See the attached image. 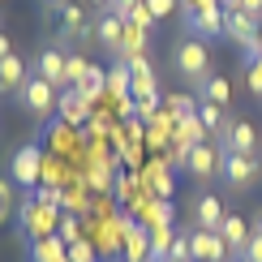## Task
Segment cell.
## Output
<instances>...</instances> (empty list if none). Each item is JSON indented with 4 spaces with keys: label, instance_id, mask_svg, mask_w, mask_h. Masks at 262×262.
<instances>
[{
    "label": "cell",
    "instance_id": "6da1fadb",
    "mask_svg": "<svg viewBox=\"0 0 262 262\" xmlns=\"http://www.w3.org/2000/svg\"><path fill=\"white\" fill-rule=\"evenodd\" d=\"M172 69H177L193 91H202L206 78H211V52H206V43L193 39V35L177 39V43H172Z\"/></svg>",
    "mask_w": 262,
    "mask_h": 262
},
{
    "label": "cell",
    "instance_id": "7a4b0ae2",
    "mask_svg": "<svg viewBox=\"0 0 262 262\" xmlns=\"http://www.w3.org/2000/svg\"><path fill=\"white\" fill-rule=\"evenodd\" d=\"M13 99H17V107H21L26 116H35V121H52V112L60 107V91H56V86H52L48 78L30 73V78H26V86H21Z\"/></svg>",
    "mask_w": 262,
    "mask_h": 262
},
{
    "label": "cell",
    "instance_id": "3957f363",
    "mask_svg": "<svg viewBox=\"0 0 262 262\" xmlns=\"http://www.w3.org/2000/svg\"><path fill=\"white\" fill-rule=\"evenodd\" d=\"M220 181L228 189H249V185L262 181V159L258 155H232V150H220Z\"/></svg>",
    "mask_w": 262,
    "mask_h": 262
},
{
    "label": "cell",
    "instance_id": "277c9868",
    "mask_svg": "<svg viewBox=\"0 0 262 262\" xmlns=\"http://www.w3.org/2000/svg\"><path fill=\"white\" fill-rule=\"evenodd\" d=\"M224 21H228V9L224 5H202V9H185V35L193 39H215L224 35Z\"/></svg>",
    "mask_w": 262,
    "mask_h": 262
},
{
    "label": "cell",
    "instance_id": "5b68a950",
    "mask_svg": "<svg viewBox=\"0 0 262 262\" xmlns=\"http://www.w3.org/2000/svg\"><path fill=\"white\" fill-rule=\"evenodd\" d=\"M215 146L232 150V155H258V129L249 121H224V129L215 134Z\"/></svg>",
    "mask_w": 262,
    "mask_h": 262
},
{
    "label": "cell",
    "instance_id": "8992f818",
    "mask_svg": "<svg viewBox=\"0 0 262 262\" xmlns=\"http://www.w3.org/2000/svg\"><path fill=\"white\" fill-rule=\"evenodd\" d=\"M258 26L262 17H249L245 9H228V21H224V35L236 43L241 52H249V56H258Z\"/></svg>",
    "mask_w": 262,
    "mask_h": 262
},
{
    "label": "cell",
    "instance_id": "52a82bcc",
    "mask_svg": "<svg viewBox=\"0 0 262 262\" xmlns=\"http://www.w3.org/2000/svg\"><path fill=\"white\" fill-rule=\"evenodd\" d=\"M189 249H193V262H232L228 241L211 228H189Z\"/></svg>",
    "mask_w": 262,
    "mask_h": 262
},
{
    "label": "cell",
    "instance_id": "ba28073f",
    "mask_svg": "<svg viewBox=\"0 0 262 262\" xmlns=\"http://www.w3.org/2000/svg\"><path fill=\"white\" fill-rule=\"evenodd\" d=\"M64 64H69V56L56 48V43H48V48L35 56V64H30V73H39V78H48L56 91H69V73H64Z\"/></svg>",
    "mask_w": 262,
    "mask_h": 262
},
{
    "label": "cell",
    "instance_id": "9c48e42d",
    "mask_svg": "<svg viewBox=\"0 0 262 262\" xmlns=\"http://www.w3.org/2000/svg\"><path fill=\"white\" fill-rule=\"evenodd\" d=\"M21 224H26V232L43 241V236H52V224H56V206H43L39 198H26L21 202Z\"/></svg>",
    "mask_w": 262,
    "mask_h": 262
},
{
    "label": "cell",
    "instance_id": "30bf717a",
    "mask_svg": "<svg viewBox=\"0 0 262 262\" xmlns=\"http://www.w3.org/2000/svg\"><path fill=\"white\" fill-rule=\"evenodd\" d=\"M220 146H189V155H185V172L189 177H198V181H211V177H220Z\"/></svg>",
    "mask_w": 262,
    "mask_h": 262
},
{
    "label": "cell",
    "instance_id": "8fae6325",
    "mask_svg": "<svg viewBox=\"0 0 262 262\" xmlns=\"http://www.w3.org/2000/svg\"><path fill=\"white\" fill-rule=\"evenodd\" d=\"M224 215H228V206H224L220 193H198V198H193V228H211V232H220Z\"/></svg>",
    "mask_w": 262,
    "mask_h": 262
},
{
    "label": "cell",
    "instance_id": "7c38bea8",
    "mask_svg": "<svg viewBox=\"0 0 262 262\" xmlns=\"http://www.w3.org/2000/svg\"><path fill=\"white\" fill-rule=\"evenodd\" d=\"M220 236L228 241L232 258H241V254H245V245H249V236H254V224H245V215L228 211V215H224V224H220Z\"/></svg>",
    "mask_w": 262,
    "mask_h": 262
},
{
    "label": "cell",
    "instance_id": "4fadbf2b",
    "mask_svg": "<svg viewBox=\"0 0 262 262\" xmlns=\"http://www.w3.org/2000/svg\"><path fill=\"white\" fill-rule=\"evenodd\" d=\"M26 78H30V64L9 52V56L0 60V95H17L21 86H26Z\"/></svg>",
    "mask_w": 262,
    "mask_h": 262
},
{
    "label": "cell",
    "instance_id": "5bb4252c",
    "mask_svg": "<svg viewBox=\"0 0 262 262\" xmlns=\"http://www.w3.org/2000/svg\"><path fill=\"white\" fill-rule=\"evenodd\" d=\"M125 26H129V21L125 17H116V13H103L99 21H95V39H99L103 43V48H125Z\"/></svg>",
    "mask_w": 262,
    "mask_h": 262
},
{
    "label": "cell",
    "instance_id": "9a60e30c",
    "mask_svg": "<svg viewBox=\"0 0 262 262\" xmlns=\"http://www.w3.org/2000/svg\"><path fill=\"white\" fill-rule=\"evenodd\" d=\"M35 177H39V146L26 142V146L13 155V181L17 185H35Z\"/></svg>",
    "mask_w": 262,
    "mask_h": 262
},
{
    "label": "cell",
    "instance_id": "2e32d148",
    "mask_svg": "<svg viewBox=\"0 0 262 262\" xmlns=\"http://www.w3.org/2000/svg\"><path fill=\"white\" fill-rule=\"evenodd\" d=\"M56 112H60L69 125H82L86 112H91V99H86L82 91H60V107H56Z\"/></svg>",
    "mask_w": 262,
    "mask_h": 262
},
{
    "label": "cell",
    "instance_id": "e0dca14e",
    "mask_svg": "<svg viewBox=\"0 0 262 262\" xmlns=\"http://www.w3.org/2000/svg\"><path fill=\"white\" fill-rule=\"evenodd\" d=\"M177 142H181V146H202V142H206V129H202L198 116H181V121H177Z\"/></svg>",
    "mask_w": 262,
    "mask_h": 262
},
{
    "label": "cell",
    "instance_id": "ac0fdd59",
    "mask_svg": "<svg viewBox=\"0 0 262 262\" xmlns=\"http://www.w3.org/2000/svg\"><path fill=\"white\" fill-rule=\"evenodd\" d=\"M193 116L202 121V129H206V134H220V129H224V121H228V116H224V107H220V103H211V99H198V112H193Z\"/></svg>",
    "mask_w": 262,
    "mask_h": 262
},
{
    "label": "cell",
    "instance_id": "d6986e66",
    "mask_svg": "<svg viewBox=\"0 0 262 262\" xmlns=\"http://www.w3.org/2000/svg\"><path fill=\"white\" fill-rule=\"evenodd\" d=\"M202 99H211V103H220V107H228V99H232V86H228V78H220V73H215V78H206V86H202Z\"/></svg>",
    "mask_w": 262,
    "mask_h": 262
},
{
    "label": "cell",
    "instance_id": "ffe728a7",
    "mask_svg": "<svg viewBox=\"0 0 262 262\" xmlns=\"http://www.w3.org/2000/svg\"><path fill=\"white\" fill-rule=\"evenodd\" d=\"M107 91H112V95H129V91H134V73H129V64H116V69L107 73Z\"/></svg>",
    "mask_w": 262,
    "mask_h": 262
},
{
    "label": "cell",
    "instance_id": "44dd1931",
    "mask_svg": "<svg viewBox=\"0 0 262 262\" xmlns=\"http://www.w3.org/2000/svg\"><path fill=\"white\" fill-rule=\"evenodd\" d=\"M245 78H249V95H258V99H262V52H258V56H249V52H245Z\"/></svg>",
    "mask_w": 262,
    "mask_h": 262
},
{
    "label": "cell",
    "instance_id": "7402d4cb",
    "mask_svg": "<svg viewBox=\"0 0 262 262\" xmlns=\"http://www.w3.org/2000/svg\"><path fill=\"white\" fill-rule=\"evenodd\" d=\"M168 249H172V232H168V228H150V254L168 258Z\"/></svg>",
    "mask_w": 262,
    "mask_h": 262
},
{
    "label": "cell",
    "instance_id": "603a6c76",
    "mask_svg": "<svg viewBox=\"0 0 262 262\" xmlns=\"http://www.w3.org/2000/svg\"><path fill=\"white\" fill-rule=\"evenodd\" d=\"M168 258H177V262H193V249H189V232L172 236V249H168Z\"/></svg>",
    "mask_w": 262,
    "mask_h": 262
},
{
    "label": "cell",
    "instance_id": "cb8c5ba5",
    "mask_svg": "<svg viewBox=\"0 0 262 262\" xmlns=\"http://www.w3.org/2000/svg\"><path fill=\"white\" fill-rule=\"evenodd\" d=\"M129 26H138V30H150V26H155V13L146 9V0H142V5H134V13H129Z\"/></svg>",
    "mask_w": 262,
    "mask_h": 262
},
{
    "label": "cell",
    "instance_id": "d4e9b609",
    "mask_svg": "<svg viewBox=\"0 0 262 262\" xmlns=\"http://www.w3.org/2000/svg\"><path fill=\"white\" fill-rule=\"evenodd\" d=\"M245 262H262V232H254L249 236V245H245V254H241Z\"/></svg>",
    "mask_w": 262,
    "mask_h": 262
},
{
    "label": "cell",
    "instance_id": "484cf974",
    "mask_svg": "<svg viewBox=\"0 0 262 262\" xmlns=\"http://www.w3.org/2000/svg\"><path fill=\"white\" fill-rule=\"evenodd\" d=\"M64 73H69V86H73L78 78H86V60H82V56H69V64H64Z\"/></svg>",
    "mask_w": 262,
    "mask_h": 262
},
{
    "label": "cell",
    "instance_id": "4316f807",
    "mask_svg": "<svg viewBox=\"0 0 262 262\" xmlns=\"http://www.w3.org/2000/svg\"><path fill=\"white\" fill-rule=\"evenodd\" d=\"M134 5H142V0H112V5H107V13H116V17H125V21H129Z\"/></svg>",
    "mask_w": 262,
    "mask_h": 262
},
{
    "label": "cell",
    "instance_id": "83f0119b",
    "mask_svg": "<svg viewBox=\"0 0 262 262\" xmlns=\"http://www.w3.org/2000/svg\"><path fill=\"white\" fill-rule=\"evenodd\" d=\"M146 9H150V13H155V21H159V17H168L172 9H177V0H146Z\"/></svg>",
    "mask_w": 262,
    "mask_h": 262
},
{
    "label": "cell",
    "instance_id": "f1b7e54d",
    "mask_svg": "<svg viewBox=\"0 0 262 262\" xmlns=\"http://www.w3.org/2000/svg\"><path fill=\"white\" fill-rule=\"evenodd\" d=\"M241 9H245L249 17H262V0H241Z\"/></svg>",
    "mask_w": 262,
    "mask_h": 262
},
{
    "label": "cell",
    "instance_id": "f546056e",
    "mask_svg": "<svg viewBox=\"0 0 262 262\" xmlns=\"http://www.w3.org/2000/svg\"><path fill=\"white\" fill-rule=\"evenodd\" d=\"M5 215H9V185L0 181V220H5Z\"/></svg>",
    "mask_w": 262,
    "mask_h": 262
},
{
    "label": "cell",
    "instance_id": "4dcf8cb0",
    "mask_svg": "<svg viewBox=\"0 0 262 262\" xmlns=\"http://www.w3.org/2000/svg\"><path fill=\"white\" fill-rule=\"evenodd\" d=\"M9 52H13V43H9V35H5V30H0V60H5Z\"/></svg>",
    "mask_w": 262,
    "mask_h": 262
},
{
    "label": "cell",
    "instance_id": "1f68e13d",
    "mask_svg": "<svg viewBox=\"0 0 262 262\" xmlns=\"http://www.w3.org/2000/svg\"><path fill=\"white\" fill-rule=\"evenodd\" d=\"M73 258H78V262H91V249H86V245H73Z\"/></svg>",
    "mask_w": 262,
    "mask_h": 262
},
{
    "label": "cell",
    "instance_id": "d6a6232c",
    "mask_svg": "<svg viewBox=\"0 0 262 262\" xmlns=\"http://www.w3.org/2000/svg\"><path fill=\"white\" fill-rule=\"evenodd\" d=\"M202 5H215V0H185V9H202Z\"/></svg>",
    "mask_w": 262,
    "mask_h": 262
},
{
    "label": "cell",
    "instance_id": "836d02e7",
    "mask_svg": "<svg viewBox=\"0 0 262 262\" xmlns=\"http://www.w3.org/2000/svg\"><path fill=\"white\" fill-rule=\"evenodd\" d=\"M39 5H43V9H60L64 0H39Z\"/></svg>",
    "mask_w": 262,
    "mask_h": 262
},
{
    "label": "cell",
    "instance_id": "e575fe53",
    "mask_svg": "<svg viewBox=\"0 0 262 262\" xmlns=\"http://www.w3.org/2000/svg\"><path fill=\"white\" fill-rule=\"evenodd\" d=\"M91 5H95V9H103V13H107V5H112V0H91Z\"/></svg>",
    "mask_w": 262,
    "mask_h": 262
},
{
    "label": "cell",
    "instance_id": "d590c367",
    "mask_svg": "<svg viewBox=\"0 0 262 262\" xmlns=\"http://www.w3.org/2000/svg\"><path fill=\"white\" fill-rule=\"evenodd\" d=\"M220 5H224V9H241V0H220Z\"/></svg>",
    "mask_w": 262,
    "mask_h": 262
},
{
    "label": "cell",
    "instance_id": "8d00e7d4",
    "mask_svg": "<svg viewBox=\"0 0 262 262\" xmlns=\"http://www.w3.org/2000/svg\"><path fill=\"white\" fill-rule=\"evenodd\" d=\"M254 232H262V211H258V220H254Z\"/></svg>",
    "mask_w": 262,
    "mask_h": 262
},
{
    "label": "cell",
    "instance_id": "74e56055",
    "mask_svg": "<svg viewBox=\"0 0 262 262\" xmlns=\"http://www.w3.org/2000/svg\"><path fill=\"white\" fill-rule=\"evenodd\" d=\"M146 262H168V258H155V254H146Z\"/></svg>",
    "mask_w": 262,
    "mask_h": 262
},
{
    "label": "cell",
    "instance_id": "f35d334b",
    "mask_svg": "<svg viewBox=\"0 0 262 262\" xmlns=\"http://www.w3.org/2000/svg\"><path fill=\"white\" fill-rule=\"evenodd\" d=\"M232 262H245V258H232Z\"/></svg>",
    "mask_w": 262,
    "mask_h": 262
},
{
    "label": "cell",
    "instance_id": "ab89813d",
    "mask_svg": "<svg viewBox=\"0 0 262 262\" xmlns=\"http://www.w3.org/2000/svg\"><path fill=\"white\" fill-rule=\"evenodd\" d=\"M168 262H177V258H168Z\"/></svg>",
    "mask_w": 262,
    "mask_h": 262
}]
</instances>
